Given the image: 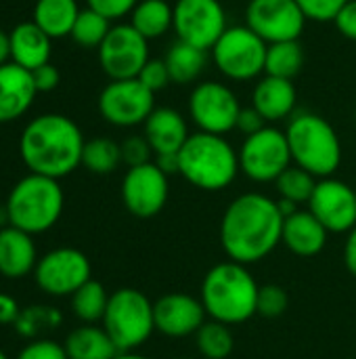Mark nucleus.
Wrapping results in <instances>:
<instances>
[{
	"label": "nucleus",
	"mask_w": 356,
	"mask_h": 359,
	"mask_svg": "<svg viewBox=\"0 0 356 359\" xmlns=\"http://www.w3.org/2000/svg\"><path fill=\"white\" fill-rule=\"evenodd\" d=\"M283 221L277 200L258 191L237 196L220 219L225 255L241 265L264 261L281 244Z\"/></svg>",
	"instance_id": "nucleus-1"
},
{
	"label": "nucleus",
	"mask_w": 356,
	"mask_h": 359,
	"mask_svg": "<svg viewBox=\"0 0 356 359\" xmlns=\"http://www.w3.org/2000/svg\"><path fill=\"white\" fill-rule=\"evenodd\" d=\"M84 135L63 114H42L29 120L19 137V156L29 172L61 181L82 166Z\"/></svg>",
	"instance_id": "nucleus-2"
},
{
	"label": "nucleus",
	"mask_w": 356,
	"mask_h": 359,
	"mask_svg": "<svg viewBox=\"0 0 356 359\" xmlns=\"http://www.w3.org/2000/svg\"><path fill=\"white\" fill-rule=\"evenodd\" d=\"M258 290L248 265L222 261L204 276L199 301L210 320L237 326L256 316Z\"/></svg>",
	"instance_id": "nucleus-3"
},
{
	"label": "nucleus",
	"mask_w": 356,
	"mask_h": 359,
	"mask_svg": "<svg viewBox=\"0 0 356 359\" xmlns=\"http://www.w3.org/2000/svg\"><path fill=\"white\" fill-rule=\"evenodd\" d=\"M180 177L201 189V191H220L227 189L239 170V151L231 145L227 137L210 133H191L183 149L178 151Z\"/></svg>",
	"instance_id": "nucleus-4"
},
{
	"label": "nucleus",
	"mask_w": 356,
	"mask_h": 359,
	"mask_svg": "<svg viewBox=\"0 0 356 359\" xmlns=\"http://www.w3.org/2000/svg\"><path fill=\"white\" fill-rule=\"evenodd\" d=\"M292 162L317 179L334 177L342 164V141L329 120L315 111H296L285 126Z\"/></svg>",
	"instance_id": "nucleus-5"
},
{
	"label": "nucleus",
	"mask_w": 356,
	"mask_h": 359,
	"mask_svg": "<svg viewBox=\"0 0 356 359\" xmlns=\"http://www.w3.org/2000/svg\"><path fill=\"white\" fill-rule=\"evenodd\" d=\"M63 206L65 194L61 183L34 172L25 175L13 185L4 204L8 225L29 236L52 229L63 215Z\"/></svg>",
	"instance_id": "nucleus-6"
},
{
	"label": "nucleus",
	"mask_w": 356,
	"mask_h": 359,
	"mask_svg": "<svg viewBox=\"0 0 356 359\" xmlns=\"http://www.w3.org/2000/svg\"><path fill=\"white\" fill-rule=\"evenodd\" d=\"M101 324L118 351H136L155 332L153 303L136 288H120L109 294Z\"/></svg>",
	"instance_id": "nucleus-7"
},
{
	"label": "nucleus",
	"mask_w": 356,
	"mask_h": 359,
	"mask_svg": "<svg viewBox=\"0 0 356 359\" xmlns=\"http://www.w3.org/2000/svg\"><path fill=\"white\" fill-rule=\"evenodd\" d=\"M269 44L245 23L229 25L218 42L210 48L216 69L233 82H250L264 74Z\"/></svg>",
	"instance_id": "nucleus-8"
},
{
	"label": "nucleus",
	"mask_w": 356,
	"mask_h": 359,
	"mask_svg": "<svg viewBox=\"0 0 356 359\" xmlns=\"http://www.w3.org/2000/svg\"><path fill=\"white\" fill-rule=\"evenodd\" d=\"M292 164L285 130L271 124L245 137L239 147V170L254 183H275Z\"/></svg>",
	"instance_id": "nucleus-9"
},
{
	"label": "nucleus",
	"mask_w": 356,
	"mask_h": 359,
	"mask_svg": "<svg viewBox=\"0 0 356 359\" xmlns=\"http://www.w3.org/2000/svg\"><path fill=\"white\" fill-rule=\"evenodd\" d=\"M187 107L197 130L220 137H227L237 128V120L243 109L235 90L216 80L197 82L189 95Z\"/></svg>",
	"instance_id": "nucleus-10"
},
{
	"label": "nucleus",
	"mask_w": 356,
	"mask_h": 359,
	"mask_svg": "<svg viewBox=\"0 0 356 359\" xmlns=\"http://www.w3.org/2000/svg\"><path fill=\"white\" fill-rule=\"evenodd\" d=\"M101 118L118 128H134L155 109V95L138 80H111L97 101Z\"/></svg>",
	"instance_id": "nucleus-11"
},
{
	"label": "nucleus",
	"mask_w": 356,
	"mask_h": 359,
	"mask_svg": "<svg viewBox=\"0 0 356 359\" xmlns=\"http://www.w3.org/2000/svg\"><path fill=\"white\" fill-rule=\"evenodd\" d=\"M34 280L38 288L50 297H73L92 280V267L82 250L69 246L55 248L38 259Z\"/></svg>",
	"instance_id": "nucleus-12"
},
{
	"label": "nucleus",
	"mask_w": 356,
	"mask_h": 359,
	"mask_svg": "<svg viewBox=\"0 0 356 359\" xmlns=\"http://www.w3.org/2000/svg\"><path fill=\"white\" fill-rule=\"evenodd\" d=\"M101 69L109 80L138 78L149 57V40L130 23H113L103 44L97 48Z\"/></svg>",
	"instance_id": "nucleus-13"
},
{
	"label": "nucleus",
	"mask_w": 356,
	"mask_h": 359,
	"mask_svg": "<svg viewBox=\"0 0 356 359\" xmlns=\"http://www.w3.org/2000/svg\"><path fill=\"white\" fill-rule=\"evenodd\" d=\"M174 25L176 40L210 50L227 32L229 19L220 0H176Z\"/></svg>",
	"instance_id": "nucleus-14"
},
{
	"label": "nucleus",
	"mask_w": 356,
	"mask_h": 359,
	"mask_svg": "<svg viewBox=\"0 0 356 359\" xmlns=\"http://www.w3.org/2000/svg\"><path fill=\"white\" fill-rule=\"evenodd\" d=\"M306 21L296 0H250L245 6V25L266 44L300 40Z\"/></svg>",
	"instance_id": "nucleus-15"
},
{
	"label": "nucleus",
	"mask_w": 356,
	"mask_h": 359,
	"mask_svg": "<svg viewBox=\"0 0 356 359\" xmlns=\"http://www.w3.org/2000/svg\"><path fill=\"white\" fill-rule=\"evenodd\" d=\"M170 177L155 162L132 166L122 179V202L126 210L138 219L159 215L170 198Z\"/></svg>",
	"instance_id": "nucleus-16"
},
{
	"label": "nucleus",
	"mask_w": 356,
	"mask_h": 359,
	"mask_svg": "<svg viewBox=\"0 0 356 359\" xmlns=\"http://www.w3.org/2000/svg\"><path fill=\"white\" fill-rule=\"evenodd\" d=\"M308 210L329 233H348L356 227V189L336 177L319 179Z\"/></svg>",
	"instance_id": "nucleus-17"
},
{
	"label": "nucleus",
	"mask_w": 356,
	"mask_h": 359,
	"mask_svg": "<svg viewBox=\"0 0 356 359\" xmlns=\"http://www.w3.org/2000/svg\"><path fill=\"white\" fill-rule=\"evenodd\" d=\"M155 330L170 339L195 334L206 324V309L199 299L187 292H170L153 303Z\"/></svg>",
	"instance_id": "nucleus-18"
},
{
	"label": "nucleus",
	"mask_w": 356,
	"mask_h": 359,
	"mask_svg": "<svg viewBox=\"0 0 356 359\" xmlns=\"http://www.w3.org/2000/svg\"><path fill=\"white\" fill-rule=\"evenodd\" d=\"M38 90L31 72L8 61L0 65V124L15 122L29 111Z\"/></svg>",
	"instance_id": "nucleus-19"
},
{
	"label": "nucleus",
	"mask_w": 356,
	"mask_h": 359,
	"mask_svg": "<svg viewBox=\"0 0 356 359\" xmlns=\"http://www.w3.org/2000/svg\"><path fill=\"white\" fill-rule=\"evenodd\" d=\"M298 105V90L292 80L262 76L258 78L252 90V107L260 111L266 122H281L290 120L296 114Z\"/></svg>",
	"instance_id": "nucleus-20"
},
{
	"label": "nucleus",
	"mask_w": 356,
	"mask_h": 359,
	"mask_svg": "<svg viewBox=\"0 0 356 359\" xmlns=\"http://www.w3.org/2000/svg\"><path fill=\"white\" fill-rule=\"evenodd\" d=\"M143 135L155 156L178 154L189 139V124L174 107H155L143 124Z\"/></svg>",
	"instance_id": "nucleus-21"
},
{
	"label": "nucleus",
	"mask_w": 356,
	"mask_h": 359,
	"mask_svg": "<svg viewBox=\"0 0 356 359\" xmlns=\"http://www.w3.org/2000/svg\"><path fill=\"white\" fill-rule=\"evenodd\" d=\"M329 231L321 225V221L311 212L298 208L294 215L285 217L283 221V236L281 244L287 246L290 252L302 259L317 257L327 246Z\"/></svg>",
	"instance_id": "nucleus-22"
},
{
	"label": "nucleus",
	"mask_w": 356,
	"mask_h": 359,
	"mask_svg": "<svg viewBox=\"0 0 356 359\" xmlns=\"http://www.w3.org/2000/svg\"><path fill=\"white\" fill-rule=\"evenodd\" d=\"M38 250L34 236L6 225L0 227V276L6 280H21L34 273L38 265Z\"/></svg>",
	"instance_id": "nucleus-23"
},
{
	"label": "nucleus",
	"mask_w": 356,
	"mask_h": 359,
	"mask_svg": "<svg viewBox=\"0 0 356 359\" xmlns=\"http://www.w3.org/2000/svg\"><path fill=\"white\" fill-rule=\"evenodd\" d=\"M10 61L19 67L34 72L50 63L52 38H48L34 21H21L10 32Z\"/></svg>",
	"instance_id": "nucleus-24"
},
{
	"label": "nucleus",
	"mask_w": 356,
	"mask_h": 359,
	"mask_svg": "<svg viewBox=\"0 0 356 359\" xmlns=\"http://www.w3.org/2000/svg\"><path fill=\"white\" fill-rule=\"evenodd\" d=\"M80 11L78 0H36L31 21L52 40L67 38Z\"/></svg>",
	"instance_id": "nucleus-25"
},
{
	"label": "nucleus",
	"mask_w": 356,
	"mask_h": 359,
	"mask_svg": "<svg viewBox=\"0 0 356 359\" xmlns=\"http://www.w3.org/2000/svg\"><path fill=\"white\" fill-rule=\"evenodd\" d=\"M69 359H111L118 353L111 337L103 326L86 324L71 330L63 343Z\"/></svg>",
	"instance_id": "nucleus-26"
},
{
	"label": "nucleus",
	"mask_w": 356,
	"mask_h": 359,
	"mask_svg": "<svg viewBox=\"0 0 356 359\" xmlns=\"http://www.w3.org/2000/svg\"><path fill=\"white\" fill-rule=\"evenodd\" d=\"M164 61L168 65L172 84L187 86V84L197 82L199 76L204 74V69L208 65V50L197 48V46H193L189 42L176 40L168 48Z\"/></svg>",
	"instance_id": "nucleus-27"
},
{
	"label": "nucleus",
	"mask_w": 356,
	"mask_h": 359,
	"mask_svg": "<svg viewBox=\"0 0 356 359\" xmlns=\"http://www.w3.org/2000/svg\"><path fill=\"white\" fill-rule=\"evenodd\" d=\"M147 40L166 36L174 25V8L168 0H141L128 21Z\"/></svg>",
	"instance_id": "nucleus-28"
},
{
	"label": "nucleus",
	"mask_w": 356,
	"mask_h": 359,
	"mask_svg": "<svg viewBox=\"0 0 356 359\" xmlns=\"http://www.w3.org/2000/svg\"><path fill=\"white\" fill-rule=\"evenodd\" d=\"M304 65V48L300 40H287V42H275L266 48V63L264 74L275 78L294 80Z\"/></svg>",
	"instance_id": "nucleus-29"
},
{
	"label": "nucleus",
	"mask_w": 356,
	"mask_h": 359,
	"mask_svg": "<svg viewBox=\"0 0 356 359\" xmlns=\"http://www.w3.org/2000/svg\"><path fill=\"white\" fill-rule=\"evenodd\" d=\"M122 164V147L109 137H97L84 143L82 166L92 175H111Z\"/></svg>",
	"instance_id": "nucleus-30"
},
{
	"label": "nucleus",
	"mask_w": 356,
	"mask_h": 359,
	"mask_svg": "<svg viewBox=\"0 0 356 359\" xmlns=\"http://www.w3.org/2000/svg\"><path fill=\"white\" fill-rule=\"evenodd\" d=\"M107 303H109V294L105 286L97 280H90L71 297V311L80 322L97 324V322H103Z\"/></svg>",
	"instance_id": "nucleus-31"
},
{
	"label": "nucleus",
	"mask_w": 356,
	"mask_h": 359,
	"mask_svg": "<svg viewBox=\"0 0 356 359\" xmlns=\"http://www.w3.org/2000/svg\"><path fill=\"white\" fill-rule=\"evenodd\" d=\"M195 347L204 359H227L235 347L233 332L227 324L210 320L195 332Z\"/></svg>",
	"instance_id": "nucleus-32"
},
{
	"label": "nucleus",
	"mask_w": 356,
	"mask_h": 359,
	"mask_svg": "<svg viewBox=\"0 0 356 359\" xmlns=\"http://www.w3.org/2000/svg\"><path fill=\"white\" fill-rule=\"evenodd\" d=\"M111 25L113 23L109 19H105L101 13L86 6L80 11L69 38L82 48H99L103 44V40L107 38Z\"/></svg>",
	"instance_id": "nucleus-33"
},
{
	"label": "nucleus",
	"mask_w": 356,
	"mask_h": 359,
	"mask_svg": "<svg viewBox=\"0 0 356 359\" xmlns=\"http://www.w3.org/2000/svg\"><path fill=\"white\" fill-rule=\"evenodd\" d=\"M317 177H313L311 172H306L304 168L292 164L277 181V191L281 196V200H287L296 206L300 204H308L313 191H315V185H317Z\"/></svg>",
	"instance_id": "nucleus-34"
},
{
	"label": "nucleus",
	"mask_w": 356,
	"mask_h": 359,
	"mask_svg": "<svg viewBox=\"0 0 356 359\" xmlns=\"http://www.w3.org/2000/svg\"><path fill=\"white\" fill-rule=\"evenodd\" d=\"M61 324V313L52 307H27L25 311L19 313L15 328L21 337L25 339H36L40 332L57 328Z\"/></svg>",
	"instance_id": "nucleus-35"
},
{
	"label": "nucleus",
	"mask_w": 356,
	"mask_h": 359,
	"mask_svg": "<svg viewBox=\"0 0 356 359\" xmlns=\"http://www.w3.org/2000/svg\"><path fill=\"white\" fill-rule=\"evenodd\" d=\"M290 297L285 288L279 284H264L258 290V303H256V313L262 318H279L287 311Z\"/></svg>",
	"instance_id": "nucleus-36"
},
{
	"label": "nucleus",
	"mask_w": 356,
	"mask_h": 359,
	"mask_svg": "<svg viewBox=\"0 0 356 359\" xmlns=\"http://www.w3.org/2000/svg\"><path fill=\"white\" fill-rule=\"evenodd\" d=\"M120 147H122V162L128 164V168L153 162L155 154H153L149 141L145 139V135H130L120 143Z\"/></svg>",
	"instance_id": "nucleus-37"
},
{
	"label": "nucleus",
	"mask_w": 356,
	"mask_h": 359,
	"mask_svg": "<svg viewBox=\"0 0 356 359\" xmlns=\"http://www.w3.org/2000/svg\"><path fill=\"white\" fill-rule=\"evenodd\" d=\"M308 21L329 23L338 17L348 0H296Z\"/></svg>",
	"instance_id": "nucleus-38"
},
{
	"label": "nucleus",
	"mask_w": 356,
	"mask_h": 359,
	"mask_svg": "<svg viewBox=\"0 0 356 359\" xmlns=\"http://www.w3.org/2000/svg\"><path fill=\"white\" fill-rule=\"evenodd\" d=\"M138 80L155 95L159 90H164L172 80H170V72L164 59H149L145 63V67L138 74Z\"/></svg>",
	"instance_id": "nucleus-39"
},
{
	"label": "nucleus",
	"mask_w": 356,
	"mask_h": 359,
	"mask_svg": "<svg viewBox=\"0 0 356 359\" xmlns=\"http://www.w3.org/2000/svg\"><path fill=\"white\" fill-rule=\"evenodd\" d=\"M15 359H69L63 345L50 339H36L25 345Z\"/></svg>",
	"instance_id": "nucleus-40"
},
{
	"label": "nucleus",
	"mask_w": 356,
	"mask_h": 359,
	"mask_svg": "<svg viewBox=\"0 0 356 359\" xmlns=\"http://www.w3.org/2000/svg\"><path fill=\"white\" fill-rule=\"evenodd\" d=\"M138 2L141 0H86V6L101 13L105 19L113 23V21H122L124 17H130V13Z\"/></svg>",
	"instance_id": "nucleus-41"
},
{
	"label": "nucleus",
	"mask_w": 356,
	"mask_h": 359,
	"mask_svg": "<svg viewBox=\"0 0 356 359\" xmlns=\"http://www.w3.org/2000/svg\"><path fill=\"white\" fill-rule=\"evenodd\" d=\"M31 78H34V84H36L38 93H50L61 82V74L52 63H46V65H40L38 69H34Z\"/></svg>",
	"instance_id": "nucleus-42"
},
{
	"label": "nucleus",
	"mask_w": 356,
	"mask_h": 359,
	"mask_svg": "<svg viewBox=\"0 0 356 359\" xmlns=\"http://www.w3.org/2000/svg\"><path fill=\"white\" fill-rule=\"evenodd\" d=\"M334 23H336L338 32L344 38L356 42V0H348L344 4V8L338 13V17L334 19Z\"/></svg>",
	"instance_id": "nucleus-43"
},
{
	"label": "nucleus",
	"mask_w": 356,
	"mask_h": 359,
	"mask_svg": "<svg viewBox=\"0 0 356 359\" xmlns=\"http://www.w3.org/2000/svg\"><path fill=\"white\" fill-rule=\"evenodd\" d=\"M264 126H269V122L260 116V111H258V109H254L252 105L241 109L239 120H237V130H239V133H243L245 137H250V135H254V133L262 130Z\"/></svg>",
	"instance_id": "nucleus-44"
},
{
	"label": "nucleus",
	"mask_w": 356,
	"mask_h": 359,
	"mask_svg": "<svg viewBox=\"0 0 356 359\" xmlns=\"http://www.w3.org/2000/svg\"><path fill=\"white\" fill-rule=\"evenodd\" d=\"M21 313V307L10 294L0 292V326H15L17 318Z\"/></svg>",
	"instance_id": "nucleus-45"
},
{
	"label": "nucleus",
	"mask_w": 356,
	"mask_h": 359,
	"mask_svg": "<svg viewBox=\"0 0 356 359\" xmlns=\"http://www.w3.org/2000/svg\"><path fill=\"white\" fill-rule=\"evenodd\" d=\"M153 162L159 166L162 172H166L168 177L172 175H178L180 172V160H178V154H159L153 158Z\"/></svg>",
	"instance_id": "nucleus-46"
},
{
	"label": "nucleus",
	"mask_w": 356,
	"mask_h": 359,
	"mask_svg": "<svg viewBox=\"0 0 356 359\" xmlns=\"http://www.w3.org/2000/svg\"><path fill=\"white\" fill-rule=\"evenodd\" d=\"M344 263L350 276L356 278V227L348 231L346 244H344Z\"/></svg>",
	"instance_id": "nucleus-47"
},
{
	"label": "nucleus",
	"mask_w": 356,
	"mask_h": 359,
	"mask_svg": "<svg viewBox=\"0 0 356 359\" xmlns=\"http://www.w3.org/2000/svg\"><path fill=\"white\" fill-rule=\"evenodd\" d=\"M10 61V36L0 27V65Z\"/></svg>",
	"instance_id": "nucleus-48"
},
{
	"label": "nucleus",
	"mask_w": 356,
	"mask_h": 359,
	"mask_svg": "<svg viewBox=\"0 0 356 359\" xmlns=\"http://www.w3.org/2000/svg\"><path fill=\"white\" fill-rule=\"evenodd\" d=\"M111 359H149L147 355H141L136 351H118Z\"/></svg>",
	"instance_id": "nucleus-49"
},
{
	"label": "nucleus",
	"mask_w": 356,
	"mask_h": 359,
	"mask_svg": "<svg viewBox=\"0 0 356 359\" xmlns=\"http://www.w3.org/2000/svg\"><path fill=\"white\" fill-rule=\"evenodd\" d=\"M0 359H8V358H6V353H4L2 349H0Z\"/></svg>",
	"instance_id": "nucleus-50"
},
{
	"label": "nucleus",
	"mask_w": 356,
	"mask_h": 359,
	"mask_svg": "<svg viewBox=\"0 0 356 359\" xmlns=\"http://www.w3.org/2000/svg\"><path fill=\"white\" fill-rule=\"evenodd\" d=\"M174 359H195V358H174Z\"/></svg>",
	"instance_id": "nucleus-51"
},
{
	"label": "nucleus",
	"mask_w": 356,
	"mask_h": 359,
	"mask_svg": "<svg viewBox=\"0 0 356 359\" xmlns=\"http://www.w3.org/2000/svg\"><path fill=\"white\" fill-rule=\"evenodd\" d=\"M355 126H356V114H355Z\"/></svg>",
	"instance_id": "nucleus-52"
},
{
	"label": "nucleus",
	"mask_w": 356,
	"mask_h": 359,
	"mask_svg": "<svg viewBox=\"0 0 356 359\" xmlns=\"http://www.w3.org/2000/svg\"><path fill=\"white\" fill-rule=\"evenodd\" d=\"M34 2H36V0H34Z\"/></svg>",
	"instance_id": "nucleus-53"
}]
</instances>
